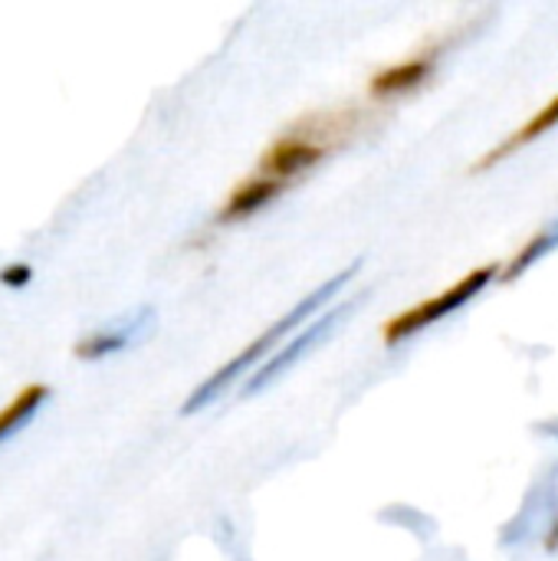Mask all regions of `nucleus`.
<instances>
[{
  "mask_svg": "<svg viewBox=\"0 0 558 561\" xmlns=\"http://www.w3.org/2000/svg\"><path fill=\"white\" fill-rule=\"evenodd\" d=\"M358 270H362V263H352L349 270L335 273L326 286H319L316 293H309V296H306L293 312H286L280 322H273V329H270V332H263V335H260L247 352H243V355H237V358H234V362H227L217 375H210V378H207V381H204L191 398H187V404L181 408V414H197L204 404H210V401H214V398H217V394H220L234 378H237V375H243L253 362H260L270 348H276V345H280V339H286L293 329H299L309 316H319V309H322V306H326V302H329V299H332V296H335V293H339V289H342V286L358 273Z\"/></svg>",
  "mask_w": 558,
  "mask_h": 561,
  "instance_id": "nucleus-1",
  "label": "nucleus"
},
{
  "mask_svg": "<svg viewBox=\"0 0 558 561\" xmlns=\"http://www.w3.org/2000/svg\"><path fill=\"white\" fill-rule=\"evenodd\" d=\"M493 273H497V266L474 270V273H470V276H464L454 289H444L441 296H434V299H428V302H421V306L408 309L405 316L391 319V322L385 325V342H388V345H398V342H405L408 335L421 332L424 325H434V322H441L444 316L457 312L467 299H474V296H477V293L493 279Z\"/></svg>",
  "mask_w": 558,
  "mask_h": 561,
  "instance_id": "nucleus-2",
  "label": "nucleus"
},
{
  "mask_svg": "<svg viewBox=\"0 0 558 561\" xmlns=\"http://www.w3.org/2000/svg\"><path fill=\"white\" fill-rule=\"evenodd\" d=\"M355 306H358V299H352V302H345V306H339V309H332V312L319 316V319H316V322H312V325H309V329H306L303 335L289 339V345H286L283 352H276V355H273V358H270V362H266V365H263V368H260V371H257L253 378H250L247 391H250V394H257V391H260L263 385H270V381H273L276 375H283V371H286L289 365H296V362H299V358H303V355H306V352H309V348H312L316 342H322V339H326V335L332 332V325H335V322H339L342 316H349V312H352Z\"/></svg>",
  "mask_w": 558,
  "mask_h": 561,
  "instance_id": "nucleus-3",
  "label": "nucleus"
},
{
  "mask_svg": "<svg viewBox=\"0 0 558 561\" xmlns=\"http://www.w3.org/2000/svg\"><path fill=\"white\" fill-rule=\"evenodd\" d=\"M434 62H437V49L418 53V56H411L408 62L378 72V76L372 79V92H375V95H398V92H408V89L421 85V82L434 72Z\"/></svg>",
  "mask_w": 558,
  "mask_h": 561,
  "instance_id": "nucleus-4",
  "label": "nucleus"
},
{
  "mask_svg": "<svg viewBox=\"0 0 558 561\" xmlns=\"http://www.w3.org/2000/svg\"><path fill=\"white\" fill-rule=\"evenodd\" d=\"M283 181H276V178H257V181H247V184H240L234 194H230V201L224 204V214H220V220L224 224H230V220H243V217H250V214H257L260 207H266L273 197H280L283 194Z\"/></svg>",
  "mask_w": 558,
  "mask_h": 561,
  "instance_id": "nucleus-5",
  "label": "nucleus"
},
{
  "mask_svg": "<svg viewBox=\"0 0 558 561\" xmlns=\"http://www.w3.org/2000/svg\"><path fill=\"white\" fill-rule=\"evenodd\" d=\"M148 316H151V312L138 316V319H132V322H125V325H118V329H109V332H95V335L79 339L76 348H72L76 358H82V362H99V358H105V355H112V352H122V348L135 339L138 325H141Z\"/></svg>",
  "mask_w": 558,
  "mask_h": 561,
  "instance_id": "nucleus-6",
  "label": "nucleus"
},
{
  "mask_svg": "<svg viewBox=\"0 0 558 561\" xmlns=\"http://www.w3.org/2000/svg\"><path fill=\"white\" fill-rule=\"evenodd\" d=\"M46 398H49V388L46 385H26L23 391H16L13 401L0 411V440H7L13 431H20L39 411V404Z\"/></svg>",
  "mask_w": 558,
  "mask_h": 561,
  "instance_id": "nucleus-7",
  "label": "nucleus"
},
{
  "mask_svg": "<svg viewBox=\"0 0 558 561\" xmlns=\"http://www.w3.org/2000/svg\"><path fill=\"white\" fill-rule=\"evenodd\" d=\"M553 125H558V95L549 102V105H546V108H543V112H539V115H536V118H529V122H526V125H523V128L506 141V145H500L497 151H490V154H487V161H480V164H477V171H487L490 164H497V161L510 158L516 148H523L526 141H533V138L546 135Z\"/></svg>",
  "mask_w": 558,
  "mask_h": 561,
  "instance_id": "nucleus-8",
  "label": "nucleus"
},
{
  "mask_svg": "<svg viewBox=\"0 0 558 561\" xmlns=\"http://www.w3.org/2000/svg\"><path fill=\"white\" fill-rule=\"evenodd\" d=\"M556 243H558V227H549V230H543L539 237H533V243H529V247H526V250H523V253H520V256L513 260V266H510V270H506L503 276H506V279H516V276H520V273H523L526 266H533V263H536V260H539L543 253H549V250H553Z\"/></svg>",
  "mask_w": 558,
  "mask_h": 561,
  "instance_id": "nucleus-9",
  "label": "nucleus"
},
{
  "mask_svg": "<svg viewBox=\"0 0 558 561\" xmlns=\"http://www.w3.org/2000/svg\"><path fill=\"white\" fill-rule=\"evenodd\" d=\"M30 279H33L30 263H7L0 270V286H7V289H23V286H30Z\"/></svg>",
  "mask_w": 558,
  "mask_h": 561,
  "instance_id": "nucleus-10",
  "label": "nucleus"
}]
</instances>
